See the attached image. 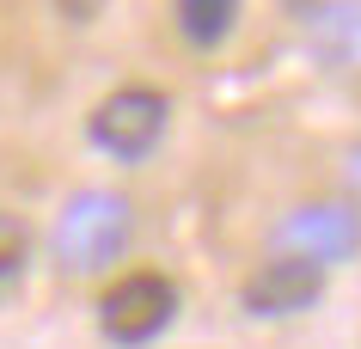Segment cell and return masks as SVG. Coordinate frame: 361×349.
Masks as SVG:
<instances>
[{
    "label": "cell",
    "mask_w": 361,
    "mask_h": 349,
    "mask_svg": "<svg viewBox=\"0 0 361 349\" xmlns=\"http://www.w3.org/2000/svg\"><path fill=\"white\" fill-rule=\"evenodd\" d=\"M349 184H355V190H361V147H355V154H349Z\"/></svg>",
    "instance_id": "cell-9"
},
{
    "label": "cell",
    "mask_w": 361,
    "mask_h": 349,
    "mask_svg": "<svg viewBox=\"0 0 361 349\" xmlns=\"http://www.w3.org/2000/svg\"><path fill=\"white\" fill-rule=\"evenodd\" d=\"M56 6H61V19H74V25H92L104 13V0H56Z\"/></svg>",
    "instance_id": "cell-8"
},
{
    "label": "cell",
    "mask_w": 361,
    "mask_h": 349,
    "mask_svg": "<svg viewBox=\"0 0 361 349\" xmlns=\"http://www.w3.org/2000/svg\"><path fill=\"white\" fill-rule=\"evenodd\" d=\"M166 111H171L166 92H153V86H116L92 111V141L116 159H141V154H153V141L166 135Z\"/></svg>",
    "instance_id": "cell-3"
},
{
    "label": "cell",
    "mask_w": 361,
    "mask_h": 349,
    "mask_svg": "<svg viewBox=\"0 0 361 349\" xmlns=\"http://www.w3.org/2000/svg\"><path fill=\"white\" fill-rule=\"evenodd\" d=\"M25 252H31V233H25L19 214H0V282H13L25 270Z\"/></svg>",
    "instance_id": "cell-7"
},
{
    "label": "cell",
    "mask_w": 361,
    "mask_h": 349,
    "mask_svg": "<svg viewBox=\"0 0 361 349\" xmlns=\"http://www.w3.org/2000/svg\"><path fill=\"white\" fill-rule=\"evenodd\" d=\"M319 294H324V270H319V264L269 257L257 276H245L239 300H245V312H257V319H288V312H306Z\"/></svg>",
    "instance_id": "cell-5"
},
{
    "label": "cell",
    "mask_w": 361,
    "mask_h": 349,
    "mask_svg": "<svg viewBox=\"0 0 361 349\" xmlns=\"http://www.w3.org/2000/svg\"><path fill=\"white\" fill-rule=\"evenodd\" d=\"M171 6H178V25L196 49H214L239 19V0H171Z\"/></svg>",
    "instance_id": "cell-6"
},
{
    "label": "cell",
    "mask_w": 361,
    "mask_h": 349,
    "mask_svg": "<svg viewBox=\"0 0 361 349\" xmlns=\"http://www.w3.org/2000/svg\"><path fill=\"white\" fill-rule=\"evenodd\" d=\"M129 233H135L129 196H116V190H80L74 202L56 214V264H61V270H74V276H92V270H104V264L123 257Z\"/></svg>",
    "instance_id": "cell-1"
},
{
    "label": "cell",
    "mask_w": 361,
    "mask_h": 349,
    "mask_svg": "<svg viewBox=\"0 0 361 349\" xmlns=\"http://www.w3.org/2000/svg\"><path fill=\"white\" fill-rule=\"evenodd\" d=\"M361 245V221L355 209L343 202H312V209H294L276 227V257H300V264H319L331 270L337 257H349Z\"/></svg>",
    "instance_id": "cell-4"
},
{
    "label": "cell",
    "mask_w": 361,
    "mask_h": 349,
    "mask_svg": "<svg viewBox=\"0 0 361 349\" xmlns=\"http://www.w3.org/2000/svg\"><path fill=\"white\" fill-rule=\"evenodd\" d=\"M171 319H178V282L159 276V270H129L123 282L104 288V300H98V331H104L111 343H123V349L153 343Z\"/></svg>",
    "instance_id": "cell-2"
}]
</instances>
